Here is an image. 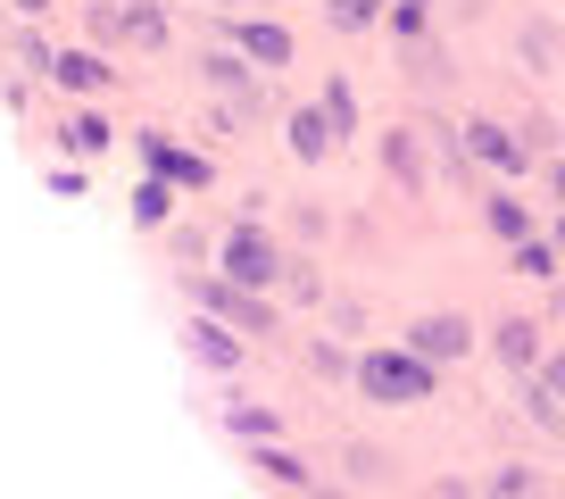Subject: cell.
Segmentation results:
<instances>
[{
    "label": "cell",
    "instance_id": "1",
    "mask_svg": "<svg viewBox=\"0 0 565 499\" xmlns=\"http://www.w3.org/2000/svg\"><path fill=\"white\" fill-rule=\"evenodd\" d=\"M358 383H366L374 400H391V408H407V400L433 392V358L424 350H374L366 367H358Z\"/></svg>",
    "mask_w": 565,
    "mask_h": 499
},
{
    "label": "cell",
    "instance_id": "2",
    "mask_svg": "<svg viewBox=\"0 0 565 499\" xmlns=\"http://www.w3.org/2000/svg\"><path fill=\"white\" fill-rule=\"evenodd\" d=\"M216 275H233V284H249V291H266L275 284V242H266V233H249V225H233L225 233V250H216Z\"/></svg>",
    "mask_w": 565,
    "mask_h": 499
},
{
    "label": "cell",
    "instance_id": "3",
    "mask_svg": "<svg viewBox=\"0 0 565 499\" xmlns=\"http://www.w3.org/2000/svg\"><path fill=\"white\" fill-rule=\"evenodd\" d=\"M200 300H209V317H225L233 333H266V300L249 284H233V275H216V284H200Z\"/></svg>",
    "mask_w": 565,
    "mask_h": 499
},
{
    "label": "cell",
    "instance_id": "4",
    "mask_svg": "<svg viewBox=\"0 0 565 499\" xmlns=\"http://www.w3.org/2000/svg\"><path fill=\"white\" fill-rule=\"evenodd\" d=\"M466 142H475V159H491L499 176H524V167H532L524 134H508V125H475V134H466Z\"/></svg>",
    "mask_w": 565,
    "mask_h": 499
},
{
    "label": "cell",
    "instance_id": "5",
    "mask_svg": "<svg viewBox=\"0 0 565 499\" xmlns=\"http://www.w3.org/2000/svg\"><path fill=\"white\" fill-rule=\"evenodd\" d=\"M183 341H192V358H200V367H242V341H233V325H225V317L183 325Z\"/></svg>",
    "mask_w": 565,
    "mask_h": 499
},
{
    "label": "cell",
    "instance_id": "6",
    "mask_svg": "<svg viewBox=\"0 0 565 499\" xmlns=\"http://www.w3.org/2000/svg\"><path fill=\"white\" fill-rule=\"evenodd\" d=\"M167 18L159 9H141V0H125V9H100V42H159Z\"/></svg>",
    "mask_w": 565,
    "mask_h": 499
},
{
    "label": "cell",
    "instance_id": "7",
    "mask_svg": "<svg viewBox=\"0 0 565 499\" xmlns=\"http://www.w3.org/2000/svg\"><path fill=\"white\" fill-rule=\"evenodd\" d=\"M51 75H58L67 92H108V84H117V67H108L100 51H67V59H51Z\"/></svg>",
    "mask_w": 565,
    "mask_h": 499
},
{
    "label": "cell",
    "instance_id": "8",
    "mask_svg": "<svg viewBox=\"0 0 565 499\" xmlns=\"http://www.w3.org/2000/svg\"><path fill=\"white\" fill-rule=\"evenodd\" d=\"M233 42H242V51L258 59V67H282V59H291V34H282V25H258V18H242V25H233Z\"/></svg>",
    "mask_w": 565,
    "mask_h": 499
},
{
    "label": "cell",
    "instance_id": "9",
    "mask_svg": "<svg viewBox=\"0 0 565 499\" xmlns=\"http://www.w3.org/2000/svg\"><path fill=\"white\" fill-rule=\"evenodd\" d=\"M141 150H150V167H159L167 183H192V192H200V183H209V159H192V150L159 142V134H150V142H141Z\"/></svg>",
    "mask_w": 565,
    "mask_h": 499
},
{
    "label": "cell",
    "instance_id": "10",
    "mask_svg": "<svg viewBox=\"0 0 565 499\" xmlns=\"http://www.w3.org/2000/svg\"><path fill=\"white\" fill-rule=\"evenodd\" d=\"M416 350L424 358H466V325L458 317H424L416 325Z\"/></svg>",
    "mask_w": 565,
    "mask_h": 499
},
{
    "label": "cell",
    "instance_id": "11",
    "mask_svg": "<svg viewBox=\"0 0 565 499\" xmlns=\"http://www.w3.org/2000/svg\"><path fill=\"white\" fill-rule=\"evenodd\" d=\"M291 150H300V159H324V150H333V108H300V117H291Z\"/></svg>",
    "mask_w": 565,
    "mask_h": 499
},
{
    "label": "cell",
    "instance_id": "12",
    "mask_svg": "<svg viewBox=\"0 0 565 499\" xmlns=\"http://www.w3.org/2000/svg\"><path fill=\"white\" fill-rule=\"evenodd\" d=\"M491 350L508 358V367H532V358H541V333H532L524 317H508V325H499V333H491Z\"/></svg>",
    "mask_w": 565,
    "mask_h": 499
},
{
    "label": "cell",
    "instance_id": "13",
    "mask_svg": "<svg viewBox=\"0 0 565 499\" xmlns=\"http://www.w3.org/2000/svg\"><path fill=\"white\" fill-rule=\"evenodd\" d=\"M167 209H175V192H167V176H150L134 192V216H141V225H167Z\"/></svg>",
    "mask_w": 565,
    "mask_h": 499
},
{
    "label": "cell",
    "instance_id": "14",
    "mask_svg": "<svg viewBox=\"0 0 565 499\" xmlns=\"http://www.w3.org/2000/svg\"><path fill=\"white\" fill-rule=\"evenodd\" d=\"M491 233H508V242H532V216H524V200H491Z\"/></svg>",
    "mask_w": 565,
    "mask_h": 499
},
{
    "label": "cell",
    "instance_id": "15",
    "mask_svg": "<svg viewBox=\"0 0 565 499\" xmlns=\"http://www.w3.org/2000/svg\"><path fill=\"white\" fill-rule=\"evenodd\" d=\"M67 150H84V159H92V150H108V125L100 117H75L67 125Z\"/></svg>",
    "mask_w": 565,
    "mask_h": 499
},
{
    "label": "cell",
    "instance_id": "16",
    "mask_svg": "<svg viewBox=\"0 0 565 499\" xmlns=\"http://www.w3.org/2000/svg\"><path fill=\"white\" fill-rule=\"evenodd\" d=\"M565 408V358H548L541 367V416H557Z\"/></svg>",
    "mask_w": 565,
    "mask_h": 499
},
{
    "label": "cell",
    "instance_id": "17",
    "mask_svg": "<svg viewBox=\"0 0 565 499\" xmlns=\"http://www.w3.org/2000/svg\"><path fill=\"white\" fill-rule=\"evenodd\" d=\"M374 18H383V9H374V0H333V25H350V34H366Z\"/></svg>",
    "mask_w": 565,
    "mask_h": 499
},
{
    "label": "cell",
    "instance_id": "18",
    "mask_svg": "<svg viewBox=\"0 0 565 499\" xmlns=\"http://www.w3.org/2000/svg\"><path fill=\"white\" fill-rule=\"evenodd\" d=\"M515 267H524V275H557V250H548V242H515Z\"/></svg>",
    "mask_w": 565,
    "mask_h": 499
},
{
    "label": "cell",
    "instance_id": "19",
    "mask_svg": "<svg viewBox=\"0 0 565 499\" xmlns=\"http://www.w3.org/2000/svg\"><path fill=\"white\" fill-rule=\"evenodd\" d=\"M258 466H266V475H275V482H308V466H300V458H282V449H266Z\"/></svg>",
    "mask_w": 565,
    "mask_h": 499
},
{
    "label": "cell",
    "instance_id": "20",
    "mask_svg": "<svg viewBox=\"0 0 565 499\" xmlns=\"http://www.w3.org/2000/svg\"><path fill=\"white\" fill-rule=\"evenodd\" d=\"M9 9H34V18H42V9H51V0H9Z\"/></svg>",
    "mask_w": 565,
    "mask_h": 499
},
{
    "label": "cell",
    "instance_id": "21",
    "mask_svg": "<svg viewBox=\"0 0 565 499\" xmlns=\"http://www.w3.org/2000/svg\"><path fill=\"white\" fill-rule=\"evenodd\" d=\"M557 192H565V159H557Z\"/></svg>",
    "mask_w": 565,
    "mask_h": 499
},
{
    "label": "cell",
    "instance_id": "22",
    "mask_svg": "<svg viewBox=\"0 0 565 499\" xmlns=\"http://www.w3.org/2000/svg\"><path fill=\"white\" fill-rule=\"evenodd\" d=\"M374 9H383V0H374Z\"/></svg>",
    "mask_w": 565,
    "mask_h": 499
}]
</instances>
